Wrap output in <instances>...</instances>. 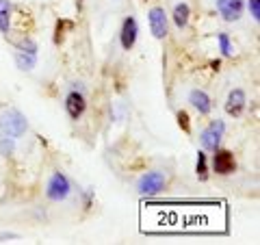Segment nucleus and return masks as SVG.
Masks as SVG:
<instances>
[{
  "label": "nucleus",
  "instance_id": "f03ea898",
  "mask_svg": "<svg viewBox=\"0 0 260 245\" xmlns=\"http://www.w3.org/2000/svg\"><path fill=\"white\" fill-rule=\"evenodd\" d=\"M72 191V185L68 180V176L61 174V171H54V174L50 176V180H48L46 185V195H48V200H52V202H63L65 198L70 195Z\"/></svg>",
  "mask_w": 260,
  "mask_h": 245
},
{
  "label": "nucleus",
  "instance_id": "f257e3e1",
  "mask_svg": "<svg viewBox=\"0 0 260 245\" xmlns=\"http://www.w3.org/2000/svg\"><path fill=\"white\" fill-rule=\"evenodd\" d=\"M28 130V121L18 109H5L0 113V133L20 139Z\"/></svg>",
  "mask_w": 260,
  "mask_h": 245
},
{
  "label": "nucleus",
  "instance_id": "6e6552de",
  "mask_svg": "<svg viewBox=\"0 0 260 245\" xmlns=\"http://www.w3.org/2000/svg\"><path fill=\"white\" fill-rule=\"evenodd\" d=\"M215 5L225 22H237L243 15V0H215Z\"/></svg>",
  "mask_w": 260,
  "mask_h": 245
},
{
  "label": "nucleus",
  "instance_id": "ddd939ff",
  "mask_svg": "<svg viewBox=\"0 0 260 245\" xmlns=\"http://www.w3.org/2000/svg\"><path fill=\"white\" fill-rule=\"evenodd\" d=\"M11 11H13V7L9 0H0V30H3L5 35L11 28Z\"/></svg>",
  "mask_w": 260,
  "mask_h": 245
},
{
  "label": "nucleus",
  "instance_id": "1a4fd4ad",
  "mask_svg": "<svg viewBox=\"0 0 260 245\" xmlns=\"http://www.w3.org/2000/svg\"><path fill=\"white\" fill-rule=\"evenodd\" d=\"M245 94H243V89H232L230 94H228V100H225V113L232 117H239L243 109H245Z\"/></svg>",
  "mask_w": 260,
  "mask_h": 245
},
{
  "label": "nucleus",
  "instance_id": "2eb2a0df",
  "mask_svg": "<svg viewBox=\"0 0 260 245\" xmlns=\"http://www.w3.org/2000/svg\"><path fill=\"white\" fill-rule=\"evenodd\" d=\"M13 150H15V139L0 133V154H3V157H11Z\"/></svg>",
  "mask_w": 260,
  "mask_h": 245
},
{
  "label": "nucleus",
  "instance_id": "20e7f679",
  "mask_svg": "<svg viewBox=\"0 0 260 245\" xmlns=\"http://www.w3.org/2000/svg\"><path fill=\"white\" fill-rule=\"evenodd\" d=\"M223 130H225V124L223 121H210V124L204 128V133H202V145H204L206 150L215 152L219 148V143H221V137H223Z\"/></svg>",
  "mask_w": 260,
  "mask_h": 245
},
{
  "label": "nucleus",
  "instance_id": "0eeeda50",
  "mask_svg": "<svg viewBox=\"0 0 260 245\" xmlns=\"http://www.w3.org/2000/svg\"><path fill=\"white\" fill-rule=\"evenodd\" d=\"M148 20H150L152 35L156 39H165L167 37V15H165V11H162L160 7H154V9H150V13H148Z\"/></svg>",
  "mask_w": 260,
  "mask_h": 245
},
{
  "label": "nucleus",
  "instance_id": "f8f14e48",
  "mask_svg": "<svg viewBox=\"0 0 260 245\" xmlns=\"http://www.w3.org/2000/svg\"><path fill=\"white\" fill-rule=\"evenodd\" d=\"M189 15H191V9L186 3H178L174 7V22L178 28H186V24H189Z\"/></svg>",
  "mask_w": 260,
  "mask_h": 245
},
{
  "label": "nucleus",
  "instance_id": "f3484780",
  "mask_svg": "<svg viewBox=\"0 0 260 245\" xmlns=\"http://www.w3.org/2000/svg\"><path fill=\"white\" fill-rule=\"evenodd\" d=\"M217 42H219V48H221V52L225 56H230L234 52V48H232V42H230V37L225 35V33H219L217 35Z\"/></svg>",
  "mask_w": 260,
  "mask_h": 245
},
{
  "label": "nucleus",
  "instance_id": "aec40b11",
  "mask_svg": "<svg viewBox=\"0 0 260 245\" xmlns=\"http://www.w3.org/2000/svg\"><path fill=\"white\" fill-rule=\"evenodd\" d=\"M249 13L256 22L260 20V0H249Z\"/></svg>",
  "mask_w": 260,
  "mask_h": 245
},
{
  "label": "nucleus",
  "instance_id": "6ab92c4d",
  "mask_svg": "<svg viewBox=\"0 0 260 245\" xmlns=\"http://www.w3.org/2000/svg\"><path fill=\"white\" fill-rule=\"evenodd\" d=\"M18 50L28 52V54H37V44H35V42H30V39H24V42L20 44Z\"/></svg>",
  "mask_w": 260,
  "mask_h": 245
},
{
  "label": "nucleus",
  "instance_id": "dca6fc26",
  "mask_svg": "<svg viewBox=\"0 0 260 245\" xmlns=\"http://www.w3.org/2000/svg\"><path fill=\"white\" fill-rule=\"evenodd\" d=\"M195 171L202 180H206V174H208V163H206V154L204 152H198V165H195Z\"/></svg>",
  "mask_w": 260,
  "mask_h": 245
},
{
  "label": "nucleus",
  "instance_id": "9b49d317",
  "mask_svg": "<svg viewBox=\"0 0 260 245\" xmlns=\"http://www.w3.org/2000/svg\"><path fill=\"white\" fill-rule=\"evenodd\" d=\"M189 102L193 104L195 111H200L202 115H208L210 109H213V102H210V98L206 91H202V89H193L189 94Z\"/></svg>",
  "mask_w": 260,
  "mask_h": 245
},
{
  "label": "nucleus",
  "instance_id": "a211bd4d",
  "mask_svg": "<svg viewBox=\"0 0 260 245\" xmlns=\"http://www.w3.org/2000/svg\"><path fill=\"white\" fill-rule=\"evenodd\" d=\"M178 124H180V128L184 130V133H189L191 130V121H189V115H186V111H178Z\"/></svg>",
  "mask_w": 260,
  "mask_h": 245
},
{
  "label": "nucleus",
  "instance_id": "9d476101",
  "mask_svg": "<svg viewBox=\"0 0 260 245\" xmlns=\"http://www.w3.org/2000/svg\"><path fill=\"white\" fill-rule=\"evenodd\" d=\"M137 33H139V26H137V20L135 18H126L124 24H121V33H119V39H121V48L124 50H130L137 42Z\"/></svg>",
  "mask_w": 260,
  "mask_h": 245
},
{
  "label": "nucleus",
  "instance_id": "7ed1b4c3",
  "mask_svg": "<svg viewBox=\"0 0 260 245\" xmlns=\"http://www.w3.org/2000/svg\"><path fill=\"white\" fill-rule=\"evenodd\" d=\"M165 185H167V176L162 171H148V174L141 176L137 191H139V195H156L165 189Z\"/></svg>",
  "mask_w": 260,
  "mask_h": 245
},
{
  "label": "nucleus",
  "instance_id": "39448f33",
  "mask_svg": "<svg viewBox=\"0 0 260 245\" xmlns=\"http://www.w3.org/2000/svg\"><path fill=\"white\" fill-rule=\"evenodd\" d=\"M213 167L217 174L221 176H230L234 169H237V161H234V154L228 152V150H215V157H213Z\"/></svg>",
  "mask_w": 260,
  "mask_h": 245
},
{
  "label": "nucleus",
  "instance_id": "4468645a",
  "mask_svg": "<svg viewBox=\"0 0 260 245\" xmlns=\"http://www.w3.org/2000/svg\"><path fill=\"white\" fill-rule=\"evenodd\" d=\"M35 56H37V54H28V52L18 50V52H15V63H18V68H20V70L30 72L32 68H35V63H37Z\"/></svg>",
  "mask_w": 260,
  "mask_h": 245
},
{
  "label": "nucleus",
  "instance_id": "423d86ee",
  "mask_svg": "<svg viewBox=\"0 0 260 245\" xmlns=\"http://www.w3.org/2000/svg\"><path fill=\"white\" fill-rule=\"evenodd\" d=\"M87 109V102H85V94L74 89V91H70L68 98H65V111H68V115L72 119H78L83 117V113Z\"/></svg>",
  "mask_w": 260,
  "mask_h": 245
}]
</instances>
